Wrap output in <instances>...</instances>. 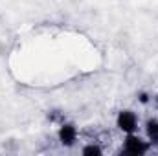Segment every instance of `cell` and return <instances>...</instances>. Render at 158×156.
Returning a JSON list of instances; mask_svg holds the SVG:
<instances>
[{"instance_id":"obj_5","label":"cell","mask_w":158,"mask_h":156,"mask_svg":"<svg viewBox=\"0 0 158 156\" xmlns=\"http://www.w3.org/2000/svg\"><path fill=\"white\" fill-rule=\"evenodd\" d=\"M101 151H99V147H96V145H90V147H86L85 149V154H99Z\"/></svg>"},{"instance_id":"obj_3","label":"cell","mask_w":158,"mask_h":156,"mask_svg":"<svg viewBox=\"0 0 158 156\" xmlns=\"http://www.w3.org/2000/svg\"><path fill=\"white\" fill-rule=\"evenodd\" d=\"M59 138L64 145H72L74 140H76V129L72 125H64L61 130H59Z\"/></svg>"},{"instance_id":"obj_4","label":"cell","mask_w":158,"mask_h":156,"mask_svg":"<svg viewBox=\"0 0 158 156\" xmlns=\"http://www.w3.org/2000/svg\"><path fill=\"white\" fill-rule=\"evenodd\" d=\"M147 134H149V138L153 140V142H156L158 140V121H149L147 123Z\"/></svg>"},{"instance_id":"obj_1","label":"cell","mask_w":158,"mask_h":156,"mask_svg":"<svg viewBox=\"0 0 158 156\" xmlns=\"http://www.w3.org/2000/svg\"><path fill=\"white\" fill-rule=\"evenodd\" d=\"M118 127L125 132H132L136 129V116L132 112H129V110L121 112L118 116Z\"/></svg>"},{"instance_id":"obj_2","label":"cell","mask_w":158,"mask_h":156,"mask_svg":"<svg viewBox=\"0 0 158 156\" xmlns=\"http://www.w3.org/2000/svg\"><path fill=\"white\" fill-rule=\"evenodd\" d=\"M125 149L129 154H142L145 151V145L142 143L140 138H134V136H129L127 138V143H125Z\"/></svg>"}]
</instances>
